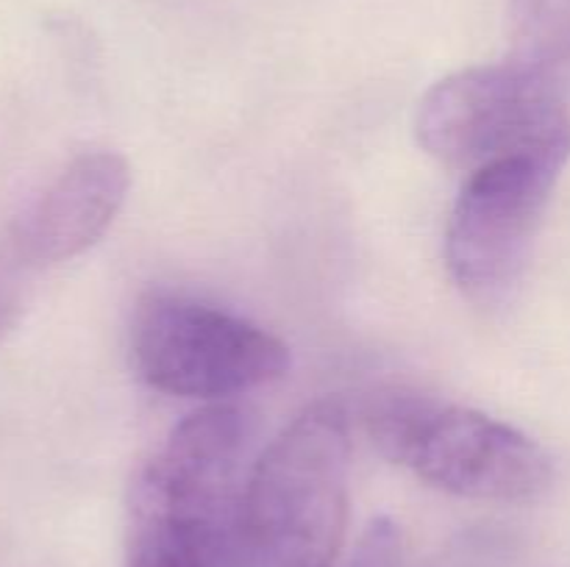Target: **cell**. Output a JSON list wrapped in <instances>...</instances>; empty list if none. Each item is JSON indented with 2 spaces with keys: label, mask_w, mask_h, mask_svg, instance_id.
I'll return each instance as SVG.
<instances>
[{
  "label": "cell",
  "mask_w": 570,
  "mask_h": 567,
  "mask_svg": "<svg viewBox=\"0 0 570 567\" xmlns=\"http://www.w3.org/2000/svg\"><path fill=\"white\" fill-rule=\"evenodd\" d=\"M250 420L234 404L184 417L137 472L128 567H239Z\"/></svg>",
  "instance_id": "1"
},
{
  "label": "cell",
  "mask_w": 570,
  "mask_h": 567,
  "mask_svg": "<svg viewBox=\"0 0 570 567\" xmlns=\"http://www.w3.org/2000/svg\"><path fill=\"white\" fill-rule=\"evenodd\" d=\"M348 415L340 400H317L250 465L239 567H334L348 528Z\"/></svg>",
  "instance_id": "2"
},
{
  "label": "cell",
  "mask_w": 570,
  "mask_h": 567,
  "mask_svg": "<svg viewBox=\"0 0 570 567\" xmlns=\"http://www.w3.org/2000/svg\"><path fill=\"white\" fill-rule=\"evenodd\" d=\"M365 431L393 465L460 498L521 504L551 487V456L510 422L415 389H382Z\"/></svg>",
  "instance_id": "3"
},
{
  "label": "cell",
  "mask_w": 570,
  "mask_h": 567,
  "mask_svg": "<svg viewBox=\"0 0 570 567\" xmlns=\"http://www.w3.org/2000/svg\"><path fill=\"white\" fill-rule=\"evenodd\" d=\"M566 92V83L521 59L451 72L423 94L417 142L468 176L518 156L570 159Z\"/></svg>",
  "instance_id": "4"
},
{
  "label": "cell",
  "mask_w": 570,
  "mask_h": 567,
  "mask_svg": "<svg viewBox=\"0 0 570 567\" xmlns=\"http://www.w3.org/2000/svg\"><path fill=\"white\" fill-rule=\"evenodd\" d=\"M128 337L137 376L178 398L228 404L289 370V348L271 331L173 289L137 300Z\"/></svg>",
  "instance_id": "5"
},
{
  "label": "cell",
  "mask_w": 570,
  "mask_h": 567,
  "mask_svg": "<svg viewBox=\"0 0 570 567\" xmlns=\"http://www.w3.org/2000/svg\"><path fill=\"white\" fill-rule=\"evenodd\" d=\"M562 156H518L471 172L445 228V265L468 300L499 306L521 284Z\"/></svg>",
  "instance_id": "6"
},
{
  "label": "cell",
  "mask_w": 570,
  "mask_h": 567,
  "mask_svg": "<svg viewBox=\"0 0 570 567\" xmlns=\"http://www.w3.org/2000/svg\"><path fill=\"white\" fill-rule=\"evenodd\" d=\"M128 187L131 170L115 150L76 156L11 226V259L45 267L89 250L120 215Z\"/></svg>",
  "instance_id": "7"
},
{
  "label": "cell",
  "mask_w": 570,
  "mask_h": 567,
  "mask_svg": "<svg viewBox=\"0 0 570 567\" xmlns=\"http://www.w3.org/2000/svg\"><path fill=\"white\" fill-rule=\"evenodd\" d=\"M512 59L570 83V0H510Z\"/></svg>",
  "instance_id": "8"
}]
</instances>
